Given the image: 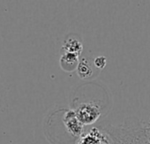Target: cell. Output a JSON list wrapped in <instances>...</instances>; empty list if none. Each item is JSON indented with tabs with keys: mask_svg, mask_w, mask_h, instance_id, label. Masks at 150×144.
<instances>
[{
	"mask_svg": "<svg viewBox=\"0 0 150 144\" xmlns=\"http://www.w3.org/2000/svg\"><path fill=\"white\" fill-rule=\"evenodd\" d=\"M79 62V56L68 53H63L59 60L60 67L62 68L63 70L66 72H71L77 69Z\"/></svg>",
	"mask_w": 150,
	"mask_h": 144,
	"instance_id": "cell-6",
	"label": "cell"
},
{
	"mask_svg": "<svg viewBox=\"0 0 150 144\" xmlns=\"http://www.w3.org/2000/svg\"><path fill=\"white\" fill-rule=\"evenodd\" d=\"M73 110L83 126H88L96 123L102 114L100 106L93 102L81 103Z\"/></svg>",
	"mask_w": 150,
	"mask_h": 144,
	"instance_id": "cell-2",
	"label": "cell"
},
{
	"mask_svg": "<svg viewBox=\"0 0 150 144\" xmlns=\"http://www.w3.org/2000/svg\"><path fill=\"white\" fill-rule=\"evenodd\" d=\"M109 144H146V121L131 117L119 125L101 127Z\"/></svg>",
	"mask_w": 150,
	"mask_h": 144,
	"instance_id": "cell-1",
	"label": "cell"
},
{
	"mask_svg": "<svg viewBox=\"0 0 150 144\" xmlns=\"http://www.w3.org/2000/svg\"><path fill=\"white\" fill-rule=\"evenodd\" d=\"M61 50L63 53L72 54L80 56L83 50V45L79 38L69 36L64 41Z\"/></svg>",
	"mask_w": 150,
	"mask_h": 144,
	"instance_id": "cell-5",
	"label": "cell"
},
{
	"mask_svg": "<svg viewBox=\"0 0 150 144\" xmlns=\"http://www.w3.org/2000/svg\"><path fill=\"white\" fill-rule=\"evenodd\" d=\"M64 127L69 134L73 137L80 138L84 133V126L81 123L73 109L67 110L63 116Z\"/></svg>",
	"mask_w": 150,
	"mask_h": 144,
	"instance_id": "cell-3",
	"label": "cell"
},
{
	"mask_svg": "<svg viewBox=\"0 0 150 144\" xmlns=\"http://www.w3.org/2000/svg\"><path fill=\"white\" fill-rule=\"evenodd\" d=\"M77 75L81 79H86L90 78L93 75V69L88 59L82 58L80 60L79 65L77 67Z\"/></svg>",
	"mask_w": 150,
	"mask_h": 144,
	"instance_id": "cell-7",
	"label": "cell"
},
{
	"mask_svg": "<svg viewBox=\"0 0 150 144\" xmlns=\"http://www.w3.org/2000/svg\"><path fill=\"white\" fill-rule=\"evenodd\" d=\"M146 144H149V142H147V143H146Z\"/></svg>",
	"mask_w": 150,
	"mask_h": 144,
	"instance_id": "cell-9",
	"label": "cell"
},
{
	"mask_svg": "<svg viewBox=\"0 0 150 144\" xmlns=\"http://www.w3.org/2000/svg\"><path fill=\"white\" fill-rule=\"evenodd\" d=\"M76 144H109L107 136L101 127H93L78 138Z\"/></svg>",
	"mask_w": 150,
	"mask_h": 144,
	"instance_id": "cell-4",
	"label": "cell"
},
{
	"mask_svg": "<svg viewBox=\"0 0 150 144\" xmlns=\"http://www.w3.org/2000/svg\"><path fill=\"white\" fill-rule=\"evenodd\" d=\"M94 65L99 69H103L106 67L107 65V59L105 56H97L95 60H94Z\"/></svg>",
	"mask_w": 150,
	"mask_h": 144,
	"instance_id": "cell-8",
	"label": "cell"
}]
</instances>
